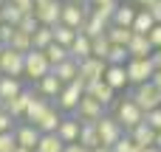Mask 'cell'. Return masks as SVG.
<instances>
[{
    "label": "cell",
    "mask_w": 161,
    "mask_h": 152,
    "mask_svg": "<svg viewBox=\"0 0 161 152\" xmlns=\"http://www.w3.org/2000/svg\"><path fill=\"white\" fill-rule=\"evenodd\" d=\"M31 99H34V90H28V87H25L20 96H14V99H11V102H6L3 107H6L17 121H23V118H25V110H28V104H31Z\"/></svg>",
    "instance_id": "16"
},
{
    "label": "cell",
    "mask_w": 161,
    "mask_h": 152,
    "mask_svg": "<svg viewBox=\"0 0 161 152\" xmlns=\"http://www.w3.org/2000/svg\"><path fill=\"white\" fill-rule=\"evenodd\" d=\"M62 152H93V149H88V147H82V144L76 141V144H65V149H62Z\"/></svg>",
    "instance_id": "48"
},
{
    "label": "cell",
    "mask_w": 161,
    "mask_h": 152,
    "mask_svg": "<svg viewBox=\"0 0 161 152\" xmlns=\"http://www.w3.org/2000/svg\"><path fill=\"white\" fill-rule=\"evenodd\" d=\"M150 59H153V68H156V71H161V48H156V51H153V56H150Z\"/></svg>",
    "instance_id": "49"
},
{
    "label": "cell",
    "mask_w": 161,
    "mask_h": 152,
    "mask_svg": "<svg viewBox=\"0 0 161 152\" xmlns=\"http://www.w3.org/2000/svg\"><path fill=\"white\" fill-rule=\"evenodd\" d=\"M147 11L153 14V20H156V23H161V0H156V3H153V6H150Z\"/></svg>",
    "instance_id": "47"
},
{
    "label": "cell",
    "mask_w": 161,
    "mask_h": 152,
    "mask_svg": "<svg viewBox=\"0 0 161 152\" xmlns=\"http://www.w3.org/2000/svg\"><path fill=\"white\" fill-rule=\"evenodd\" d=\"M105 31H108V23H102L99 17L88 14V20H85V25H82V34H88V37L93 39V37H99V34H105Z\"/></svg>",
    "instance_id": "35"
},
{
    "label": "cell",
    "mask_w": 161,
    "mask_h": 152,
    "mask_svg": "<svg viewBox=\"0 0 161 152\" xmlns=\"http://www.w3.org/2000/svg\"><path fill=\"white\" fill-rule=\"evenodd\" d=\"M3 6H6V0H0V8H3Z\"/></svg>",
    "instance_id": "59"
},
{
    "label": "cell",
    "mask_w": 161,
    "mask_h": 152,
    "mask_svg": "<svg viewBox=\"0 0 161 152\" xmlns=\"http://www.w3.org/2000/svg\"><path fill=\"white\" fill-rule=\"evenodd\" d=\"M31 39H34V48H37V51H45V48L54 42V28H51V25H40Z\"/></svg>",
    "instance_id": "32"
},
{
    "label": "cell",
    "mask_w": 161,
    "mask_h": 152,
    "mask_svg": "<svg viewBox=\"0 0 161 152\" xmlns=\"http://www.w3.org/2000/svg\"><path fill=\"white\" fill-rule=\"evenodd\" d=\"M142 152H161V149H158V147H156V144H153V147H144V149H142Z\"/></svg>",
    "instance_id": "53"
},
{
    "label": "cell",
    "mask_w": 161,
    "mask_h": 152,
    "mask_svg": "<svg viewBox=\"0 0 161 152\" xmlns=\"http://www.w3.org/2000/svg\"><path fill=\"white\" fill-rule=\"evenodd\" d=\"M144 121H147V124H150V127L158 133V130H161V107L150 110V113H144Z\"/></svg>",
    "instance_id": "43"
},
{
    "label": "cell",
    "mask_w": 161,
    "mask_h": 152,
    "mask_svg": "<svg viewBox=\"0 0 161 152\" xmlns=\"http://www.w3.org/2000/svg\"><path fill=\"white\" fill-rule=\"evenodd\" d=\"M14 127H17V118L3 107L0 110V133H14Z\"/></svg>",
    "instance_id": "41"
},
{
    "label": "cell",
    "mask_w": 161,
    "mask_h": 152,
    "mask_svg": "<svg viewBox=\"0 0 161 152\" xmlns=\"http://www.w3.org/2000/svg\"><path fill=\"white\" fill-rule=\"evenodd\" d=\"M0 17H3V23H8V25H20V20H23V11H20L14 3H8V0H6V6L0 8Z\"/></svg>",
    "instance_id": "36"
},
{
    "label": "cell",
    "mask_w": 161,
    "mask_h": 152,
    "mask_svg": "<svg viewBox=\"0 0 161 152\" xmlns=\"http://www.w3.org/2000/svg\"><path fill=\"white\" fill-rule=\"evenodd\" d=\"M17 152H34V149H25V147H17Z\"/></svg>",
    "instance_id": "56"
},
{
    "label": "cell",
    "mask_w": 161,
    "mask_h": 152,
    "mask_svg": "<svg viewBox=\"0 0 161 152\" xmlns=\"http://www.w3.org/2000/svg\"><path fill=\"white\" fill-rule=\"evenodd\" d=\"M96 124V133H99V141H102V147H113V144H119L122 141V135L127 133L125 127H122V121L116 118V116H102L99 121H93Z\"/></svg>",
    "instance_id": "2"
},
{
    "label": "cell",
    "mask_w": 161,
    "mask_h": 152,
    "mask_svg": "<svg viewBox=\"0 0 161 152\" xmlns=\"http://www.w3.org/2000/svg\"><path fill=\"white\" fill-rule=\"evenodd\" d=\"M17 28H20V31H25V34H31V37H34V31H37V28H40V20H37V17H34V11H31V14H23V20H20V25H17Z\"/></svg>",
    "instance_id": "40"
},
{
    "label": "cell",
    "mask_w": 161,
    "mask_h": 152,
    "mask_svg": "<svg viewBox=\"0 0 161 152\" xmlns=\"http://www.w3.org/2000/svg\"><path fill=\"white\" fill-rule=\"evenodd\" d=\"M119 0H105V3H96V6H91V14L93 17H99L102 23H113V17H116V11H119Z\"/></svg>",
    "instance_id": "25"
},
{
    "label": "cell",
    "mask_w": 161,
    "mask_h": 152,
    "mask_svg": "<svg viewBox=\"0 0 161 152\" xmlns=\"http://www.w3.org/2000/svg\"><path fill=\"white\" fill-rule=\"evenodd\" d=\"M45 56H48V62H51V68H57L59 62H65V59H71V51H68L65 45H59V42H51V45L45 48Z\"/></svg>",
    "instance_id": "31"
},
{
    "label": "cell",
    "mask_w": 161,
    "mask_h": 152,
    "mask_svg": "<svg viewBox=\"0 0 161 152\" xmlns=\"http://www.w3.org/2000/svg\"><path fill=\"white\" fill-rule=\"evenodd\" d=\"M54 28V42H59V45H65V48H71V42L76 39V28H71V25H65V23H57V25H51Z\"/></svg>",
    "instance_id": "30"
},
{
    "label": "cell",
    "mask_w": 161,
    "mask_h": 152,
    "mask_svg": "<svg viewBox=\"0 0 161 152\" xmlns=\"http://www.w3.org/2000/svg\"><path fill=\"white\" fill-rule=\"evenodd\" d=\"M79 133H82V121L76 116H65L62 124H59V130H57V135L62 138V144H76Z\"/></svg>",
    "instance_id": "14"
},
{
    "label": "cell",
    "mask_w": 161,
    "mask_h": 152,
    "mask_svg": "<svg viewBox=\"0 0 161 152\" xmlns=\"http://www.w3.org/2000/svg\"><path fill=\"white\" fill-rule=\"evenodd\" d=\"M93 152H113V147H96Z\"/></svg>",
    "instance_id": "52"
},
{
    "label": "cell",
    "mask_w": 161,
    "mask_h": 152,
    "mask_svg": "<svg viewBox=\"0 0 161 152\" xmlns=\"http://www.w3.org/2000/svg\"><path fill=\"white\" fill-rule=\"evenodd\" d=\"M0 25H3V17H0Z\"/></svg>",
    "instance_id": "61"
},
{
    "label": "cell",
    "mask_w": 161,
    "mask_h": 152,
    "mask_svg": "<svg viewBox=\"0 0 161 152\" xmlns=\"http://www.w3.org/2000/svg\"><path fill=\"white\" fill-rule=\"evenodd\" d=\"M88 6H96V3H105V0H85Z\"/></svg>",
    "instance_id": "55"
},
{
    "label": "cell",
    "mask_w": 161,
    "mask_h": 152,
    "mask_svg": "<svg viewBox=\"0 0 161 152\" xmlns=\"http://www.w3.org/2000/svg\"><path fill=\"white\" fill-rule=\"evenodd\" d=\"M127 51H130V56H136V59H150L156 48H153L150 37H144V34H133V39H130V45H127Z\"/></svg>",
    "instance_id": "20"
},
{
    "label": "cell",
    "mask_w": 161,
    "mask_h": 152,
    "mask_svg": "<svg viewBox=\"0 0 161 152\" xmlns=\"http://www.w3.org/2000/svg\"><path fill=\"white\" fill-rule=\"evenodd\" d=\"M125 68H127V79H130V85H133V87H136V85L150 82V79H153V73H156L153 59H136V56H130Z\"/></svg>",
    "instance_id": "7"
},
{
    "label": "cell",
    "mask_w": 161,
    "mask_h": 152,
    "mask_svg": "<svg viewBox=\"0 0 161 152\" xmlns=\"http://www.w3.org/2000/svg\"><path fill=\"white\" fill-rule=\"evenodd\" d=\"M105 34H108V39H110V45H125V48H127L136 31H133V28H125V25H113V23H110Z\"/></svg>",
    "instance_id": "26"
},
{
    "label": "cell",
    "mask_w": 161,
    "mask_h": 152,
    "mask_svg": "<svg viewBox=\"0 0 161 152\" xmlns=\"http://www.w3.org/2000/svg\"><path fill=\"white\" fill-rule=\"evenodd\" d=\"M127 59H130V51L125 48V45H110V54H108V65H127Z\"/></svg>",
    "instance_id": "37"
},
{
    "label": "cell",
    "mask_w": 161,
    "mask_h": 152,
    "mask_svg": "<svg viewBox=\"0 0 161 152\" xmlns=\"http://www.w3.org/2000/svg\"><path fill=\"white\" fill-rule=\"evenodd\" d=\"M130 138L144 149V147H153V144H156V130H153L147 121H142L139 127H133V130H130Z\"/></svg>",
    "instance_id": "24"
},
{
    "label": "cell",
    "mask_w": 161,
    "mask_h": 152,
    "mask_svg": "<svg viewBox=\"0 0 161 152\" xmlns=\"http://www.w3.org/2000/svg\"><path fill=\"white\" fill-rule=\"evenodd\" d=\"M136 14H139V6H127V3H122V6H119V11H116V17H113V25L133 28V20H136Z\"/></svg>",
    "instance_id": "28"
},
{
    "label": "cell",
    "mask_w": 161,
    "mask_h": 152,
    "mask_svg": "<svg viewBox=\"0 0 161 152\" xmlns=\"http://www.w3.org/2000/svg\"><path fill=\"white\" fill-rule=\"evenodd\" d=\"M14 31H17V25H8V23H3L0 25V42L8 48L11 45V37H14Z\"/></svg>",
    "instance_id": "44"
},
{
    "label": "cell",
    "mask_w": 161,
    "mask_h": 152,
    "mask_svg": "<svg viewBox=\"0 0 161 152\" xmlns=\"http://www.w3.org/2000/svg\"><path fill=\"white\" fill-rule=\"evenodd\" d=\"M88 14H91V6H88L85 0H82V3H79V0H68V3H62V17H59V23H65V25L82 31Z\"/></svg>",
    "instance_id": "5"
},
{
    "label": "cell",
    "mask_w": 161,
    "mask_h": 152,
    "mask_svg": "<svg viewBox=\"0 0 161 152\" xmlns=\"http://www.w3.org/2000/svg\"><path fill=\"white\" fill-rule=\"evenodd\" d=\"M105 71H108V62H105V59H99V56H88V59H82V62H79V79H82L85 85L105 79Z\"/></svg>",
    "instance_id": "8"
},
{
    "label": "cell",
    "mask_w": 161,
    "mask_h": 152,
    "mask_svg": "<svg viewBox=\"0 0 161 152\" xmlns=\"http://www.w3.org/2000/svg\"><path fill=\"white\" fill-rule=\"evenodd\" d=\"M0 152H17V138H14V133H0Z\"/></svg>",
    "instance_id": "42"
},
{
    "label": "cell",
    "mask_w": 161,
    "mask_h": 152,
    "mask_svg": "<svg viewBox=\"0 0 161 152\" xmlns=\"http://www.w3.org/2000/svg\"><path fill=\"white\" fill-rule=\"evenodd\" d=\"M130 99L144 110V113H150V110H156L161 107V90L153 85V82H144V85H136L133 90H130Z\"/></svg>",
    "instance_id": "4"
},
{
    "label": "cell",
    "mask_w": 161,
    "mask_h": 152,
    "mask_svg": "<svg viewBox=\"0 0 161 152\" xmlns=\"http://www.w3.org/2000/svg\"><path fill=\"white\" fill-rule=\"evenodd\" d=\"M153 28H156V20H153V14H150L147 8H139V14H136V20H133V31L147 37Z\"/></svg>",
    "instance_id": "29"
},
{
    "label": "cell",
    "mask_w": 161,
    "mask_h": 152,
    "mask_svg": "<svg viewBox=\"0 0 161 152\" xmlns=\"http://www.w3.org/2000/svg\"><path fill=\"white\" fill-rule=\"evenodd\" d=\"M23 90H25L23 76H3V79H0V102H3V104L11 102L14 96H20Z\"/></svg>",
    "instance_id": "19"
},
{
    "label": "cell",
    "mask_w": 161,
    "mask_h": 152,
    "mask_svg": "<svg viewBox=\"0 0 161 152\" xmlns=\"http://www.w3.org/2000/svg\"><path fill=\"white\" fill-rule=\"evenodd\" d=\"M54 68H51V62H48V56H45V51H37V48H31L28 54H25V71H23V76L25 79H31V82H40L42 76H48Z\"/></svg>",
    "instance_id": "3"
},
{
    "label": "cell",
    "mask_w": 161,
    "mask_h": 152,
    "mask_svg": "<svg viewBox=\"0 0 161 152\" xmlns=\"http://www.w3.org/2000/svg\"><path fill=\"white\" fill-rule=\"evenodd\" d=\"M8 48H14V51H20V54H28L31 48H34V39H31V34H25V31H14V37H11V45Z\"/></svg>",
    "instance_id": "34"
},
{
    "label": "cell",
    "mask_w": 161,
    "mask_h": 152,
    "mask_svg": "<svg viewBox=\"0 0 161 152\" xmlns=\"http://www.w3.org/2000/svg\"><path fill=\"white\" fill-rule=\"evenodd\" d=\"M62 87H65V85L59 82V76H57L54 71H51L48 76H42V79L37 82V93H40V96H45V99H51V102H54V99L59 96V90H62Z\"/></svg>",
    "instance_id": "21"
},
{
    "label": "cell",
    "mask_w": 161,
    "mask_h": 152,
    "mask_svg": "<svg viewBox=\"0 0 161 152\" xmlns=\"http://www.w3.org/2000/svg\"><path fill=\"white\" fill-rule=\"evenodd\" d=\"M156 147H158V149H161V130H158V133H156Z\"/></svg>",
    "instance_id": "54"
},
{
    "label": "cell",
    "mask_w": 161,
    "mask_h": 152,
    "mask_svg": "<svg viewBox=\"0 0 161 152\" xmlns=\"http://www.w3.org/2000/svg\"><path fill=\"white\" fill-rule=\"evenodd\" d=\"M85 90H88V85H85L82 79H76V82H71V85H65V87L59 90V96L54 99V104H57L65 116H74V110H76L79 99L85 96Z\"/></svg>",
    "instance_id": "1"
},
{
    "label": "cell",
    "mask_w": 161,
    "mask_h": 152,
    "mask_svg": "<svg viewBox=\"0 0 161 152\" xmlns=\"http://www.w3.org/2000/svg\"><path fill=\"white\" fill-rule=\"evenodd\" d=\"M153 3H156V0H136V6H139V8H150Z\"/></svg>",
    "instance_id": "51"
},
{
    "label": "cell",
    "mask_w": 161,
    "mask_h": 152,
    "mask_svg": "<svg viewBox=\"0 0 161 152\" xmlns=\"http://www.w3.org/2000/svg\"><path fill=\"white\" fill-rule=\"evenodd\" d=\"M150 82H153V85L161 90V71H156V73H153V79H150Z\"/></svg>",
    "instance_id": "50"
},
{
    "label": "cell",
    "mask_w": 161,
    "mask_h": 152,
    "mask_svg": "<svg viewBox=\"0 0 161 152\" xmlns=\"http://www.w3.org/2000/svg\"><path fill=\"white\" fill-rule=\"evenodd\" d=\"M150 37V42H153V48H161V23H156V28L147 34Z\"/></svg>",
    "instance_id": "46"
},
{
    "label": "cell",
    "mask_w": 161,
    "mask_h": 152,
    "mask_svg": "<svg viewBox=\"0 0 161 152\" xmlns=\"http://www.w3.org/2000/svg\"><path fill=\"white\" fill-rule=\"evenodd\" d=\"M85 93H88V96H93L96 102H102L105 107H110V104L116 102V90H113V87H110L105 79H99V82H91Z\"/></svg>",
    "instance_id": "15"
},
{
    "label": "cell",
    "mask_w": 161,
    "mask_h": 152,
    "mask_svg": "<svg viewBox=\"0 0 161 152\" xmlns=\"http://www.w3.org/2000/svg\"><path fill=\"white\" fill-rule=\"evenodd\" d=\"M74 116L79 118V121H99L102 116H105V104L102 102H96L93 96H82L79 99V104H76V110H74Z\"/></svg>",
    "instance_id": "9"
},
{
    "label": "cell",
    "mask_w": 161,
    "mask_h": 152,
    "mask_svg": "<svg viewBox=\"0 0 161 152\" xmlns=\"http://www.w3.org/2000/svg\"><path fill=\"white\" fill-rule=\"evenodd\" d=\"M14 138H17V147H25V149H37V144H40L42 133H40L34 124H28V121H20V124L14 127Z\"/></svg>",
    "instance_id": "12"
},
{
    "label": "cell",
    "mask_w": 161,
    "mask_h": 152,
    "mask_svg": "<svg viewBox=\"0 0 161 152\" xmlns=\"http://www.w3.org/2000/svg\"><path fill=\"white\" fill-rule=\"evenodd\" d=\"M0 71H3V76H23V71H25V54L14 51V48H6L0 54Z\"/></svg>",
    "instance_id": "10"
},
{
    "label": "cell",
    "mask_w": 161,
    "mask_h": 152,
    "mask_svg": "<svg viewBox=\"0 0 161 152\" xmlns=\"http://www.w3.org/2000/svg\"><path fill=\"white\" fill-rule=\"evenodd\" d=\"M113 152H142V147L130 138V133H125V135H122V141H119V144H113Z\"/></svg>",
    "instance_id": "39"
},
{
    "label": "cell",
    "mask_w": 161,
    "mask_h": 152,
    "mask_svg": "<svg viewBox=\"0 0 161 152\" xmlns=\"http://www.w3.org/2000/svg\"><path fill=\"white\" fill-rule=\"evenodd\" d=\"M37 3H45V0H34V6H37Z\"/></svg>",
    "instance_id": "58"
},
{
    "label": "cell",
    "mask_w": 161,
    "mask_h": 152,
    "mask_svg": "<svg viewBox=\"0 0 161 152\" xmlns=\"http://www.w3.org/2000/svg\"><path fill=\"white\" fill-rule=\"evenodd\" d=\"M54 102L51 99H45V96H40V93H34V99H31V104H28V110H25V118L23 121H28V124H37L40 121V116L51 107Z\"/></svg>",
    "instance_id": "22"
},
{
    "label": "cell",
    "mask_w": 161,
    "mask_h": 152,
    "mask_svg": "<svg viewBox=\"0 0 161 152\" xmlns=\"http://www.w3.org/2000/svg\"><path fill=\"white\" fill-rule=\"evenodd\" d=\"M108 54H110V39H108V34H99V37H93V56H99V59H108Z\"/></svg>",
    "instance_id": "38"
},
{
    "label": "cell",
    "mask_w": 161,
    "mask_h": 152,
    "mask_svg": "<svg viewBox=\"0 0 161 152\" xmlns=\"http://www.w3.org/2000/svg\"><path fill=\"white\" fill-rule=\"evenodd\" d=\"M34 17L40 20V25H57L62 17V0H45L34 6Z\"/></svg>",
    "instance_id": "11"
},
{
    "label": "cell",
    "mask_w": 161,
    "mask_h": 152,
    "mask_svg": "<svg viewBox=\"0 0 161 152\" xmlns=\"http://www.w3.org/2000/svg\"><path fill=\"white\" fill-rule=\"evenodd\" d=\"M8 3H14L23 14H31V11H34V0H8Z\"/></svg>",
    "instance_id": "45"
},
{
    "label": "cell",
    "mask_w": 161,
    "mask_h": 152,
    "mask_svg": "<svg viewBox=\"0 0 161 152\" xmlns=\"http://www.w3.org/2000/svg\"><path fill=\"white\" fill-rule=\"evenodd\" d=\"M62 118H65V113H62V110H59L57 104H51V107H48V110H45V113L40 116V121H37L34 127H37V130H40L42 135H51V133H57V130H59Z\"/></svg>",
    "instance_id": "13"
},
{
    "label": "cell",
    "mask_w": 161,
    "mask_h": 152,
    "mask_svg": "<svg viewBox=\"0 0 161 152\" xmlns=\"http://www.w3.org/2000/svg\"><path fill=\"white\" fill-rule=\"evenodd\" d=\"M79 144H82V147H88V149H96V147H102V141H99V133H96V124H93V121H82Z\"/></svg>",
    "instance_id": "27"
},
{
    "label": "cell",
    "mask_w": 161,
    "mask_h": 152,
    "mask_svg": "<svg viewBox=\"0 0 161 152\" xmlns=\"http://www.w3.org/2000/svg\"><path fill=\"white\" fill-rule=\"evenodd\" d=\"M3 51H6V45H3V42H0V54H3Z\"/></svg>",
    "instance_id": "57"
},
{
    "label": "cell",
    "mask_w": 161,
    "mask_h": 152,
    "mask_svg": "<svg viewBox=\"0 0 161 152\" xmlns=\"http://www.w3.org/2000/svg\"><path fill=\"white\" fill-rule=\"evenodd\" d=\"M54 73L59 76L62 85H71V82L79 79V62H76V59H65V62H59V65L54 68Z\"/></svg>",
    "instance_id": "23"
},
{
    "label": "cell",
    "mask_w": 161,
    "mask_h": 152,
    "mask_svg": "<svg viewBox=\"0 0 161 152\" xmlns=\"http://www.w3.org/2000/svg\"><path fill=\"white\" fill-rule=\"evenodd\" d=\"M62 149H65L62 138H59L57 133H51V135H42V138H40V144H37L34 152H62Z\"/></svg>",
    "instance_id": "33"
},
{
    "label": "cell",
    "mask_w": 161,
    "mask_h": 152,
    "mask_svg": "<svg viewBox=\"0 0 161 152\" xmlns=\"http://www.w3.org/2000/svg\"><path fill=\"white\" fill-rule=\"evenodd\" d=\"M113 116L122 121V127H125L127 133L144 121V110H142V107H139V104H136L130 96H127V99H122V102L116 104V113H113Z\"/></svg>",
    "instance_id": "6"
},
{
    "label": "cell",
    "mask_w": 161,
    "mask_h": 152,
    "mask_svg": "<svg viewBox=\"0 0 161 152\" xmlns=\"http://www.w3.org/2000/svg\"><path fill=\"white\" fill-rule=\"evenodd\" d=\"M0 79H3V71H0Z\"/></svg>",
    "instance_id": "60"
},
{
    "label": "cell",
    "mask_w": 161,
    "mask_h": 152,
    "mask_svg": "<svg viewBox=\"0 0 161 152\" xmlns=\"http://www.w3.org/2000/svg\"><path fill=\"white\" fill-rule=\"evenodd\" d=\"M71 59H76V62H82V59H88V56H93V39L88 37V34H76V39L71 42Z\"/></svg>",
    "instance_id": "17"
},
{
    "label": "cell",
    "mask_w": 161,
    "mask_h": 152,
    "mask_svg": "<svg viewBox=\"0 0 161 152\" xmlns=\"http://www.w3.org/2000/svg\"><path fill=\"white\" fill-rule=\"evenodd\" d=\"M105 82L119 93V90H125V87H130V79H127V68L125 65H108V71H105Z\"/></svg>",
    "instance_id": "18"
}]
</instances>
